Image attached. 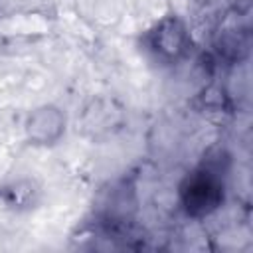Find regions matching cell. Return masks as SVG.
<instances>
[{"instance_id": "obj_1", "label": "cell", "mask_w": 253, "mask_h": 253, "mask_svg": "<svg viewBox=\"0 0 253 253\" xmlns=\"http://www.w3.org/2000/svg\"><path fill=\"white\" fill-rule=\"evenodd\" d=\"M182 200L190 213L194 215L210 213L221 202L219 178L210 170L196 172L192 178H188L186 186L182 188Z\"/></svg>"}, {"instance_id": "obj_2", "label": "cell", "mask_w": 253, "mask_h": 253, "mask_svg": "<svg viewBox=\"0 0 253 253\" xmlns=\"http://www.w3.org/2000/svg\"><path fill=\"white\" fill-rule=\"evenodd\" d=\"M63 125H65V119L55 107H42L34 115H30L26 128L32 140L47 144V142H53L61 134Z\"/></svg>"}, {"instance_id": "obj_3", "label": "cell", "mask_w": 253, "mask_h": 253, "mask_svg": "<svg viewBox=\"0 0 253 253\" xmlns=\"http://www.w3.org/2000/svg\"><path fill=\"white\" fill-rule=\"evenodd\" d=\"M152 47L162 59H176L186 49V30L176 20L162 22L152 34Z\"/></svg>"}]
</instances>
